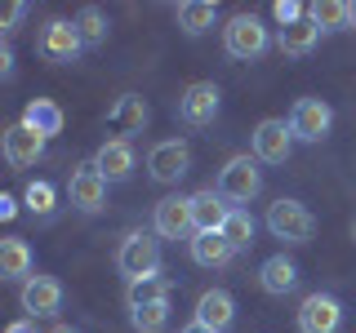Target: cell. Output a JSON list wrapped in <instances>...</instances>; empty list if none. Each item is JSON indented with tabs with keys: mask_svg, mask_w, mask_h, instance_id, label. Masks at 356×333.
<instances>
[{
	"mask_svg": "<svg viewBox=\"0 0 356 333\" xmlns=\"http://www.w3.org/2000/svg\"><path fill=\"white\" fill-rule=\"evenodd\" d=\"M222 49L236 62H254L272 49V31H267V22L259 14H232L227 27H222Z\"/></svg>",
	"mask_w": 356,
	"mask_h": 333,
	"instance_id": "cell-1",
	"label": "cell"
},
{
	"mask_svg": "<svg viewBox=\"0 0 356 333\" xmlns=\"http://www.w3.org/2000/svg\"><path fill=\"white\" fill-rule=\"evenodd\" d=\"M214 191L227 200L232 209H245L254 196L263 191V169H259V160H254V155H232V160L218 169Z\"/></svg>",
	"mask_w": 356,
	"mask_h": 333,
	"instance_id": "cell-2",
	"label": "cell"
},
{
	"mask_svg": "<svg viewBox=\"0 0 356 333\" xmlns=\"http://www.w3.org/2000/svg\"><path fill=\"white\" fill-rule=\"evenodd\" d=\"M116 271L125 275L129 284L161 275V240L147 236V231H129V236L120 240V249H116Z\"/></svg>",
	"mask_w": 356,
	"mask_h": 333,
	"instance_id": "cell-3",
	"label": "cell"
},
{
	"mask_svg": "<svg viewBox=\"0 0 356 333\" xmlns=\"http://www.w3.org/2000/svg\"><path fill=\"white\" fill-rule=\"evenodd\" d=\"M267 231H272L276 240H285V244H307L316 236V218H312V209L303 200L281 196L272 209H267Z\"/></svg>",
	"mask_w": 356,
	"mask_h": 333,
	"instance_id": "cell-4",
	"label": "cell"
},
{
	"mask_svg": "<svg viewBox=\"0 0 356 333\" xmlns=\"http://www.w3.org/2000/svg\"><path fill=\"white\" fill-rule=\"evenodd\" d=\"M152 231L161 240H192L196 218H192V196H165L152 209Z\"/></svg>",
	"mask_w": 356,
	"mask_h": 333,
	"instance_id": "cell-5",
	"label": "cell"
},
{
	"mask_svg": "<svg viewBox=\"0 0 356 333\" xmlns=\"http://www.w3.org/2000/svg\"><path fill=\"white\" fill-rule=\"evenodd\" d=\"M147 173H152V182L174 187L178 178L192 173V147H187L183 138H165V142H156V147L147 151Z\"/></svg>",
	"mask_w": 356,
	"mask_h": 333,
	"instance_id": "cell-6",
	"label": "cell"
},
{
	"mask_svg": "<svg viewBox=\"0 0 356 333\" xmlns=\"http://www.w3.org/2000/svg\"><path fill=\"white\" fill-rule=\"evenodd\" d=\"M250 155L259 164H285L289 160V151H294V129H289V120H276V116H267L259 120V129H254V142H250Z\"/></svg>",
	"mask_w": 356,
	"mask_h": 333,
	"instance_id": "cell-7",
	"label": "cell"
},
{
	"mask_svg": "<svg viewBox=\"0 0 356 333\" xmlns=\"http://www.w3.org/2000/svg\"><path fill=\"white\" fill-rule=\"evenodd\" d=\"M67 200H72L76 214H103L107 209V178L98 169L94 160L81 164V169L72 173V182H67Z\"/></svg>",
	"mask_w": 356,
	"mask_h": 333,
	"instance_id": "cell-8",
	"label": "cell"
},
{
	"mask_svg": "<svg viewBox=\"0 0 356 333\" xmlns=\"http://www.w3.org/2000/svg\"><path fill=\"white\" fill-rule=\"evenodd\" d=\"M36 49H40L49 62H76V58H81V49H89V44H85V36H81V27H76V18H72V22H67V18H54V22H44Z\"/></svg>",
	"mask_w": 356,
	"mask_h": 333,
	"instance_id": "cell-9",
	"label": "cell"
},
{
	"mask_svg": "<svg viewBox=\"0 0 356 333\" xmlns=\"http://www.w3.org/2000/svg\"><path fill=\"white\" fill-rule=\"evenodd\" d=\"M218 103H222V94L214 80H192L183 89V98H178V120L192 129H205V125H214Z\"/></svg>",
	"mask_w": 356,
	"mask_h": 333,
	"instance_id": "cell-10",
	"label": "cell"
},
{
	"mask_svg": "<svg viewBox=\"0 0 356 333\" xmlns=\"http://www.w3.org/2000/svg\"><path fill=\"white\" fill-rule=\"evenodd\" d=\"M334 125V111L325 98H298L294 111H289V129H294V142H321Z\"/></svg>",
	"mask_w": 356,
	"mask_h": 333,
	"instance_id": "cell-11",
	"label": "cell"
},
{
	"mask_svg": "<svg viewBox=\"0 0 356 333\" xmlns=\"http://www.w3.org/2000/svg\"><path fill=\"white\" fill-rule=\"evenodd\" d=\"M343 307L334 293H307L298 307V333H339Z\"/></svg>",
	"mask_w": 356,
	"mask_h": 333,
	"instance_id": "cell-12",
	"label": "cell"
},
{
	"mask_svg": "<svg viewBox=\"0 0 356 333\" xmlns=\"http://www.w3.org/2000/svg\"><path fill=\"white\" fill-rule=\"evenodd\" d=\"M0 151H5V164H9V169H31V164L44 155V138H40V133H31V129L18 120V125L5 129Z\"/></svg>",
	"mask_w": 356,
	"mask_h": 333,
	"instance_id": "cell-13",
	"label": "cell"
},
{
	"mask_svg": "<svg viewBox=\"0 0 356 333\" xmlns=\"http://www.w3.org/2000/svg\"><path fill=\"white\" fill-rule=\"evenodd\" d=\"M22 311L27 320H44V316H58L63 311V284L54 275H31L22 284Z\"/></svg>",
	"mask_w": 356,
	"mask_h": 333,
	"instance_id": "cell-14",
	"label": "cell"
},
{
	"mask_svg": "<svg viewBox=\"0 0 356 333\" xmlns=\"http://www.w3.org/2000/svg\"><path fill=\"white\" fill-rule=\"evenodd\" d=\"M196 325L214 329V333H227L236 325V298L227 293V289H205V293L196 298Z\"/></svg>",
	"mask_w": 356,
	"mask_h": 333,
	"instance_id": "cell-15",
	"label": "cell"
},
{
	"mask_svg": "<svg viewBox=\"0 0 356 333\" xmlns=\"http://www.w3.org/2000/svg\"><path fill=\"white\" fill-rule=\"evenodd\" d=\"M94 164L103 169L107 182H125L134 173V164H138V155H134V142L129 138H107L103 147L94 151Z\"/></svg>",
	"mask_w": 356,
	"mask_h": 333,
	"instance_id": "cell-16",
	"label": "cell"
},
{
	"mask_svg": "<svg viewBox=\"0 0 356 333\" xmlns=\"http://www.w3.org/2000/svg\"><path fill=\"white\" fill-rule=\"evenodd\" d=\"M0 275H5V280H22V284L36 275V253H31V244L22 236L0 240Z\"/></svg>",
	"mask_w": 356,
	"mask_h": 333,
	"instance_id": "cell-17",
	"label": "cell"
},
{
	"mask_svg": "<svg viewBox=\"0 0 356 333\" xmlns=\"http://www.w3.org/2000/svg\"><path fill=\"white\" fill-rule=\"evenodd\" d=\"M187 249H192V262L209 266V271H218V266H227L232 258H236V249L227 244L222 231H196V236L187 240Z\"/></svg>",
	"mask_w": 356,
	"mask_h": 333,
	"instance_id": "cell-18",
	"label": "cell"
},
{
	"mask_svg": "<svg viewBox=\"0 0 356 333\" xmlns=\"http://www.w3.org/2000/svg\"><path fill=\"white\" fill-rule=\"evenodd\" d=\"M321 36H325V31H321L312 18H303V22H294V27L276 31V49H281L285 58H307V53L321 44Z\"/></svg>",
	"mask_w": 356,
	"mask_h": 333,
	"instance_id": "cell-19",
	"label": "cell"
},
{
	"mask_svg": "<svg viewBox=\"0 0 356 333\" xmlns=\"http://www.w3.org/2000/svg\"><path fill=\"white\" fill-rule=\"evenodd\" d=\"M259 284H263V293H272V298H285L289 289H298V266L285 258V253H272L263 266H259Z\"/></svg>",
	"mask_w": 356,
	"mask_h": 333,
	"instance_id": "cell-20",
	"label": "cell"
},
{
	"mask_svg": "<svg viewBox=\"0 0 356 333\" xmlns=\"http://www.w3.org/2000/svg\"><path fill=\"white\" fill-rule=\"evenodd\" d=\"M22 125L49 142V138H58V133H63V107L49 103V98H31L27 111H22Z\"/></svg>",
	"mask_w": 356,
	"mask_h": 333,
	"instance_id": "cell-21",
	"label": "cell"
},
{
	"mask_svg": "<svg viewBox=\"0 0 356 333\" xmlns=\"http://www.w3.org/2000/svg\"><path fill=\"white\" fill-rule=\"evenodd\" d=\"M232 205L222 200L214 187H205V191L192 196V218H196V231H222V222H227Z\"/></svg>",
	"mask_w": 356,
	"mask_h": 333,
	"instance_id": "cell-22",
	"label": "cell"
},
{
	"mask_svg": "<svg viewBox=\"0 0 356 333\" xmlns=\"http://www.w3.org/2000/svg\"><path fill=\"white\" fill-rule=\"evenodd\" d=\"M214 22H218L214 0H183V5H178V27H183L187 36H205Z\"/></svg>",
	"mask_w": 356,
	"mask_h": 333,
	"instance_id": "cell-23",
	"label": "cell"
},
{
	"mask_svg": "<svg viewBox=\"0 0 356 333\" xmlns=\"http://www.w3.org/2000/svg\"><path fill=\"white\" fill-rule=\"evenodd\" d=\"M307 18L321 31H343V27H352V5L348 0H316V5H307Z\"/></svg>",
	"mask_w": 356,
	"mask_h": 333,
	"instance_id": "cell-24",
	"label": "cell"
},
{
	"mask_svg": "<svg viewBox=\"0 0 356 333\" xmlns=\"http://www.w3.org/2000/svg\"><path fill=\"white\" fill-rule=\"evenodd\" d=\"M111 125L120 129V138L138 133L143 125H147V103H143V98H134V94H125L116 107H111Z\"/></svg>",
	"mask_w": 356,
	"mask_h": 333,
	"instance_id": "cell-25",
	"label": "cell"
},
{
	"mask_svg": "<svg viewBox=\"0 0 356 333\" xmlns=\"http://www.w3.org/2000/svg\"><path fill=\"white\" fill-rule=\"evenodd\" d=\"M254 231H259V222L250 218V209H232L227 214V222H222V236H227V244L236 253H245L254 244Z\"/></svg>",
	"mask_w": 356,
	"mask_h": 333,
	"instance_id": "cell-26",
	"label": "cell"
},
{
	"mask_svg": "<svg viewBox=\"0 0 356 333\" xmlns=\"http://www.w3.org/2000/svg\"><path fill=\"white\" fill-rule=\"evenodd\" d=\"M129 325H134V333H165V325H170V302L129 307Z\"/></svg>",
	"mask_w": 356,
	"mask_h": 333,
	"instance_id": "cell-27",
	"label": "cell"
},
{
	"mask_svg": "<svg viewBox=\"0 0 356 333\" xmlns=\"http://www.w3.org/2000/svg\"><path fill=\"white\" fill-rule=\"evenodd\" d=\"M170 293H174V280H170V275H152V280H138V284H129V307L170 302Z\"/></svg>",
	"mask_w": 356,
	"mask_h": 333,
	"instance_id": "cell-28",
	"label": "cell"
},
{
	"mask_svg": "<svg viewBox=\"0 0 356 333\" xmlns=\"http://www.w3.org/2000/svg\"><path fill=\"white\" fill-rule=\"evenodd\" d=\"M22 205H27L31 218H49L54 209H58V191H54L49 182H27V191H22Z\"/></svg>",
	"mask_w": 356,
	"mask_h": 333,
	"instance_id": "cell-29",
	"label": "cell"
},
{
	"mask_svg": "<svg viewBox=\"0 0 356 333\" xmlns=\"http://www.w3.org/2000/svg\"><path fill=\"white\" fill-rule=\"evenodd\" d=\"M76 27H81V36H85L89 49H98V44L107 40V18H103V9H98V5H85L81 14H76Z\"/></svg>",
	"mask_w": 356,
	"mask_h": 333,
	"instance_id": "cell-30",
	"label": "cell"
},
{
	"mask_svg": "<svg viewBox=\"0 0 356 333\" xmlns=\"http://www.w3.org/2000/svg\"><path fill=\"white\" fill-rule=\"evenodd\" d=\"M272 18L281 22V27H294V22L307 18V9L298 5V0H276V5H272Z\"/></svg>",
	"mask_w": 356,
	"mask_h": 333,
	"instance_id": "cell-31",
	"label": "cell"
},
{
	"mask_svg": "<svg viewBox=\"0 0 356 333\" xmlns=\"http://www.w3.org/2000/svg\"><path fill=\"white\" fill-rule=\"evenodd\" d=\"M22 18H27V5L18 0V5H9V9H5V22H0V31H5V36H9V31H18V22H22Z\"/></svg>",
	"mask_w": 356,
	"mask_h": 333,
	"instance_id": "cell-32",
	"label": "cell"
},
{
	"mask_svg": "<svg viewBox=\"0 0 356 333\" xmlns=\"http://www.w3.org/2000/svg\"><path fill=\"white\" fill-rule=\"evenodd\" d=\"M18 214V200L14 196H0V218H14Z\"/></svg>",
	"mask_w": 356,
	"mask_h": 333,
	"instance_id": "cell-33",
	"label": "cell"
},
{
	"mask_svg": "<svg viewBox=\"0 0 356 333\" xmlns=\"http://www.w3.org/2000/svg\"><path fill=\"white\" fill-rule=\"evenodd\" d=\"M5 333H36V320H14Z\"/></svg>",
	"mask_w": 356,
	"mask_h": 333,
	"instance_id": "cell-34",
	"label": "cell"
},
{
	"mask_svg": "<svg viewBox=\"0 0 356 333\" xmlns=\"http://www.w3.org/2000/svg\"><path fill=\"white\" fill-rule=\"evenodd\" d=\"M0 71H5V76L14 71V53H9V49H0Z\"/></svg>",
	"mask_w": 356,
	"mask_h": 333,
	"instance_id": "cell-35",
	"label": "cell"
},
{
	"mask_svg": "<svg viewBox=\"0 0 356 333\" xmlns=\"http://www.w3.org/2000/svg\"><path fill=\"white\" fill-rule=\"evenodd\" d=\"M178 333H214V329H205V325H196V320H192V325H183Z\"/></svg>",
	"mask_w": 356,
	"mask_h": 333,
	"instance_id": "cell-36",
	"label": "cell"
},
{
	"mask_svg": "<svg viewBox=\"0 0 356 333\" xmlns=\"http://www.w3.org/2000/svg\"><path fill=\"white\" fill-rule=\"evenodd\" d=\"M352 31H356V5H352Z\"/></svg>",
	"mask_w": 356,
	"mask_h": 333,
	"instance_id": "cell-37",
	"label": "cell"
},
{
	"mask_svg": "<svg viewBox=\"0 0 356 333\" xmlns=\"http://www.w3.org/2000/svg\"><path fill=\"white\" fill-rule=\"evenodd\" d=\"M54 333H76V329H63V325H58V329H54Z\"/></svg>",
	"mask_w": 356,
	"mask_h": 333,
	"instance_id": "cell-38",
	"label": "cell"
},
{
	"mask_svg": "<svg viewBox=\"0 0 356 333\" xmlns=\"http://www.w3.org/2000/svg\"><path fill=\"white\" fill-rule=\"evenodd\" d=\"M352 240H356V227H352Z\"/></svg>",
	"mask_w": 356,
	"mask_h": 333,
	"instance_id": "cell-39",
	"label": "cell"
}]
</instances>
